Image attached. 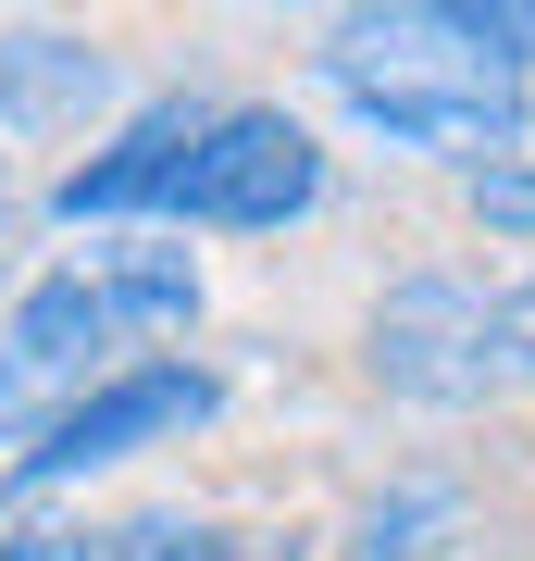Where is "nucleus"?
I'll use <instances>...</instances> for the list:
<instances>
[{
  "label": "nucleus",
  "mask_w": 535,
  "mask_h": 561,
  "mask_svg": "<svg viewBox=\"0 0 535 561\" xmlns=\"http://www.w3.org/2000/svg\"><path fill=\"white\" fill-rule=\"evenodd\" d=\"M312 88L337 101L361 138L423 150V162H511L523 150V76L498 50H474L449 13H349L312 50Z\"/></svg>",
  "instance_id": "1"
},
{
  "label": "nucleus",
  "mask_w": 535,
  "mask_h": 561,
  "mask_svg": "<svg viewBox=\"0 0 535 561\" xmlns=\"http://www.w3.org/2000/svg\"><path fill=\"white\" fill-rule=\"evenodd\" d=\"M187 324H199V262H187V250H162V238H100V250L50 262V275L13 300L0 350H13L38 387L75 400V387L125 375V350H162V337H187Z\"/></svg>",
  "instance_id": "2"
},
{
  "label": "nucleus",
  "mask_w": 535,
  "mask_h": 561,
  "mask_svg": "<svg viewBox=\"0 0 535 561\" xmlns=\"http://www.w3.org/2000/svg\"><path fill=\"white\" fill-rule=\"evenodd\" d=\"M212 412H224V375H212V362H125V375L75 387V400L13 449L0 500L25 512V500H50V486H75V474H113V461H138L162 437H199Z\"/></svg>",
  "instance_id": "3"
},
{
  "label": "nucleus",
  "mask_w": 535,
  "mask_h": 561,
  "mask_svg": "<svg viewBox=\"0 0 535 561\" xmlns=\"http://www.w3.org/2000/svg\"><path fill=\"white\" fill-rule=\"evenodd\" d=\"M312 201H324V150L287 101H224L175 175V225H199V238H275Z\"/></svg>",
  "instance_id": "4"
},
{
  "label": "nucleus",
  "mask_w": 535,
  "mask_h": 561,
  "mask_svg": "<svg viewBox=\"0 0 535 561\" xmlns=\"http://www.w3.org/2000/svg\"><path fill=\"white\" fill-rule=\"evenodd\" d=\"M374 387H398V400L423 412H474L498 400V350H486V287L474 275H398L386 312H374Z\"/></svg>",
  "instance_id": "5"
},
{
  "label": "nucleus",
  "mask_w": 535,
  "mask_h": 561,
  "mask_svg": "<svg viewBox=\"0 0 535 561\" xmlns=\"http://www.w3.org/2000/svg\"><path fill=\"white\" fill-rule=\"evenodd\" d=\"M199 125H212V101H150L125 138H100L75 175L50 187V213L62 225H138V213H175V175H187V150H199Z\"/></svg>",
  "instance_id": "6"
},
{
  "label": "nucleus",
  "mask_w": 535,
  "mask_h": 561,
  "mask_svg": "<svg viewBox=\"0 0 535 561\" xmlns=\"http://www.w3.org/2000/svg\"><path fill=\"white\" fill-rule=\"evenodd\" d=\"M113 101V50L100 38H0V138H62Z\"/></svg>",
  "instance_id": "7"
},
{
  "label": "nucleus",
  "mask_w": 535,
  "mask_h": 561,
  "mask_svg": "<svg viewBox=\"0 0 535 561\" xmlns=\"http://www.w3.org/2000/svg\"><path fill=\"white\" fill-rule=\"evenodd\" d=\"M437 537H461V486L449 474H398L386 500L349 524V561H423Z\"/></svg>",
  "instance_id": "8"
},
{
  "label": "nucleus",
  "mask_w": 535,
  "mask_h": 561,
  "mask_svg": "<svg viewBox=\"0 0 535 561\" xmlns=\"http://www.w3.org/2000/svg\"><path fill=\"white\" fill-rule=\"evenodd\" d=\"M75 561H299V537H212V524L138 512V524H113V537H88Z\"/></svg>",
  "instance_id": "9"
},
{
  "label": "nucleus",
  "mask_w": 535,
  "mask_h": 561,
  "mask_svg": "<svg viewBox=\"0 0 535 561\" xmlns=\"http://www.w3.org/2000/svg\"><path fill=\"white\" fill-rule=\"evenodd\" d=\"M474 225L486 238H535V150H511V162L474 175Z\"/></svg>",
  "instance_id": "10"
},
{
  "label": "nucleus",
  "mask_w": 535,
  "mask_h": 561,
  "mask_svg": "<svg viewBox=\"0 0 535 561\" xmlns=\"http://www.w3.org/2000/svg\"><path fill=\"white\" fill-rule=\"evenodd\" d=\"M486 350H498V387H535V275L486 287Z\"/></svg>",
  "instance_id": "11"
},
{
  "label": "nucleus",
  "mask_w": 535,
  "mask_h": 561,
  "mask_svg": "<svg viewBox=\"0 0 535 561\" xmlns=\"http://www.w3.org/2000/svg\"><path fill=\"white\" fill-rule=\"evenodd\" d=\"M50 412H62V387H38V375H25L13 350H0V449H25V437H38Z\"/></svg>",
  "instance_id": "12"
},
{
  "label": "nucleus",
  "mask_w": 535,
  "mask_h": 561,
  "mask_svg": "<svg viewBox=\"0 0 535 561\" xmlns=\"http://www.w3.org/2000/svg\"><path fill=\"white\" fill-rule=\"evenodd\" d=\"M88 537H62V524H13V537H0V561H75Z\"/></svg>",
  "instance_id": "13"
},
{
  "label": "nucleus",
  "mask_w": 535,
  "mask_h": 561,
  "mask_svg": "<svg viewBox=\"0 0 535 561\" xmlns=\"http://www.w3.org/2000/svg\"><path fill=\"white\" fill-rule=\"evenodd\" d=\"M0 225H13V175H0Z\"/></svg>",
  "instance_id": "14"
}]
</instances>
